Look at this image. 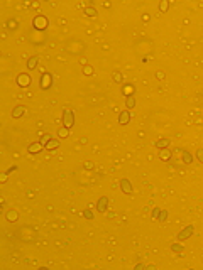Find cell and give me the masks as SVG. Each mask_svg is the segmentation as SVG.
Masks as SVG:
<instances>
[{
    "label": "cell",
    "mask_w": 203,
    "mask_h": 270,
    "mask_svg": "<svg viewBox=\"0 0 203 270\" xmlns=\"http://www.w3.org/2000/svg\"><path fill=\"white\" fill-rule=\"evenodd\" d=\"M63 127H66V128H71L73 125H75V113H73V110H70V108H64L63 111Z\"/></svg>",
    "instance_id": "obj_1"
},
{
    "label": "cell",
    "mask_w": 203,
    "mask_h": 270,
    "mask_svg": "<svg viewBox=\"0 0 203 270\" xmlns=\"http://www.w3.org/2000/svg\"><path fill=\"white\" fill-rule=\"evenodd\" d=\"M32 27L36 30H44L46 27H48V19L44 17V15H36V17L32 19Z\"/></svg>",
    "instance_id": "obj_2"
},
{
    "label": "cell",
    "mask_w": 203,
    "mask_h": 270,
    "mask_svg": "<svg viewBox=\"0 0 203 270\" xmlns=\"http://www.w3.org/2000/svg\"><path fill=\"white\" fill-rule=\"evenodd\" d=\"M193 225H188V226H185L181 231L178 233V241H185V240H188V238L193 235Z\"/></svg>",
    "instance_id": "obj_3"
},
{
    "label": "cell",
    "mask_w": 203,
    "mask_h": 270,
    "mask_svg": "<svg viewBox=\"0 0 203 270\" xmlns=\"http://www.w3.org/2000/svg\"><path fill=\"white\" fill-rule=\"evenodd\" d=\"M51 84H53V76L49 74V73H44V74L41 76L39 88L41 90H48V88H51Z\"/></svg>",
    "instance_id": "obj_4"
},
{
    "label": "cell",
    "mask_w": 203,
    "mask_h": 270,
    "mask_svg": "<svg viewBox=\"0 0 203 270\" xmlns=\"http://www.w3.org/2000/svg\"><path fill=\"white\" fill-rule=\"evenodd\" d=\"M15 81H17V84H19L21 88H27L32 79H30V76L27 74V73H21V74L17 76V79H15Z\"/></svg>",
    "instance_id": "obj_5"
},
{
    "label": "cell",
    "mask_w": 203,
    "mask_h": 270,
    "mask_svg": "<svg viewBox=\"0 0 203 270\" xmlns=\"http://www.w3.org/2000/svg\"><path fill=\"white\" fill-rule=\"evenodd\" d=\"M107 209H108V198H107V196H102V198L98 199V203H97V211L98 213H105Z\"/></svg>",
    "instance_id": "obj_6"
},
{
    "label": "cell",
    "mask_w": 203,
    "mask_h": 270,
    "mask_svg": "<svg viewBox=\"0 0 203 270\" xmlns=\"http://www.w3.org/2000/svg\"><path fill=\"white\" fill-rule=\"evenodd\" d=\"M131 118H132L131 111L124 110V111H120V115H118V123H120V125H127V123L131 122Z\"/></svg>",
    "instance_id": "obj_7"
},
{
    "label": "cell",
    "mask_w": 203,
    "mask_h": 270,
    "mask_svg": "<svg viewBox=\"0 0 203 270\" xmlns=\"http://www.w3.org/2000/svg\"><path fill=\"white\" fill-rule=\"evenodd\" d=\"M120 189L125 192V194H132V184L129 179H120Z\"/></svg>",
    "instance_id": "obj_8"
},
{
    "label": "cell",
    "mask_w": 203,
    "mask_h": 270,
    "mask_svg": "<svg viewBox=\"0 0 203 270\" xmlns=\"http://www.w3.org/2000/svg\"><path fill=\"white\" fill-rule=\"evenodd\" d=\"M171 157H173V155H171V150L169 149H161L159 150V159L163 160V162H169Z\"/></svg>",
    "instance_id": "obj_9"
},
{
    "label": "cell",
    "mask_w": 203,
    "mask_h": 270,
    "mask_svg": "<svg viewBox=\"0 0 203 270\" xmlns=\"http://www.w3.org/2000/svg\"><path fill=\"white\" fill-rule=\"evenodd\" d=\"M24 113H25V106H24V105H19V106H15L14 110H12V117H14V118L24 117Z\"/></svg>",
    "instance_id": "obj_10"
},
{
    "label": "cell",
    "mask_w": 203,
    "mask_h": 270,
    "mask_svg": "<svg viewBox=\"0 0 203 270\" xmlns=\"http://www.w3.org/2000/svg\"><path fill=\"white\" fill-rule=\"evenodd\" d=\"M169 144H171L169 138H161V140L154 142V147L156 149H168V147H169Z\"/></svg>",
    "instance_id": "obj_11"
},
{
    "label": "cell",
    "mask_w": 203,
    "mask_h": 270,
    "mask_svg": "<svg viewBox=\"0 0 203 270\" xmlns=\"http://www.w3.org/2000/svg\"><path fill=\"white\" fill-rule=\"evenodd\" d=\"M44 147H43V145H41V142H34V144H30L29 145V152L30 154H37V152H41V150H43Z\"/></svg>",
    "instance_id": "obj_12"
},
{
    "label": "cell",
    "mask_w": 203,
    "mask_h": 270,
    "mask_svg": "<svg viewBox=\"0 0 203 270\" xmlns=\"http://www.w3.org/2000/svg\"><path fill=\"white\" fill-rule=\"evenodd\" d=\"M37 63H39V57L37 56H32L27 59V69H36L37 68Z\"/></svg>",
    "instance_id": "obj_13"
},
{
    "label": "cell",
    "mask_w": 203,
    "mask_h": 270,
    "mask_svg": "<svg viewBox=\"0 0 203 270\" xmlns=\"http://www.w3.org/2000/svg\"><path fill=\"white\" fill-rule=\"evenodd\" d=\"M181 159H183L185 164H191V162H193V155H191L188 150H181Z\"/></svg>",
    "instance_id": "obj_14"
},
{
    "label": "cell",
    "mask_w": 203,
    "mask_h": 270,
    "mask_svg": "<svg viewBox=\"0 0 203 270\" xmlns=\"http://www.w3.org/2000/svg\"><path fill=\"white\" fill-rule=\"evenodd\" d=\"M58 147H59V142L56 140V138H51V140H49L48 144H46V147H44V149H48V150H56Z\"/></svg>",
    "instance_id": "obj_15"
},
{
    "label": "cell",
    "mask_w": 203,
    "mask_h": 270,
    "mask_svg": "<svg viewBox=\"0 0 203 270\" xmlns=\"http://www.w3.org/2000/svg\"><path fill=\"white\" fill-rule=\"evenodd\" d=\"M125 106H127V108H134V106H136V96H134V95H127V98H125Z\"/></svg>",
    "instance_id": "obj_16"
},
{
    "label": "cell",
    "mask_w": 203,
    "mask_h": 270,
    "mask_svg": "<svg viewBox=\"0 0 203 270\" xmlns=\"http://www.w3.org/2000/svg\"><path fill=\"white\" fill-rule=\"evenodd\" d=\"M112 79L115 81V83H122V81H124V76H122L120 71H113L112 73Z\"/></svg>",
    "instance_id": "obj_17"
},
{
    "label": "cell",
    "mask_w": 203,
    "mask_h": 270,
    "mask_svg": "<svg viewBox=\"0 0 203 270\" xmlns=\"http://www.w3.org/2000/svg\"><path fill=\"white\" fill-rule=\"evenodd\" d=\"M85 15L86 17H97V9H95V7H86Z\"/></svg>",
    "instance_id": "obj_18"
},
{
    "label": "cell",
    "mask_w": 203,
    "mask_h": 270,
    "mask_svg": "<svg viewBox=\"0 0 203 270\" xmlns=\"http://www.w3.org/2000/svg\"><path fill=\"white\" fill-rule=\"evenodd\" d=\"M51 138H53V135L51 133H43V137H41V145H43V147H46V144H48V142L49 140H51Z\"/></svg>",
    "instance_id": "obj_19"
},
{
    "label": "cell",
    "mask_w": 203,
    "mask_h": 270,
    "mask_svg": "<svg viewBox=\"0 0 203 270\" xmlns=\"http://www.w3.org/2000/svg\"><path fill=\"white\" fill-rule=\"evenodd\" d=\"M58 135H59V138H66L68 135H70V128H66V127L59 128V130H58Z\"/></svg>",
    "instance_id": "obj_20"
},
{
    "label": "cell",
    "mask_w": 203,
    "mask_h": 270,
    "mask_svg": "<svg viewBox=\"0 0 203 270\" xmlns=\"http://www.w3.org/2000/svg\"><path fill=\"white\" fill-rule=\"evenodd\" d=\"M168 9H169V2H168V0L159 2V10H161V12H168Z\"/></svg>",
    "instance_id": "obj_21"
},
{
    "label": "cell",
    "mask_w": 203,
    "mask_h": 270,
    "mask_svg": "<svg viewBox=\"0 0 203 270\" xmlns=\"http://www.w3.org/2000/svg\"><path fill=\"white\" fill-rule=\"evenodd\" d=\"M17 218H19V214L15 211H9L7 213V221H17Z\"/></svg>",
    "instance_id": "obj_22"
},
{
    "label": "cell",
    "mask_w": 203,
    "mask_h": 270,
    "mask_svg": "<svg viewBox=\"0 0 203 270\" xmlns=\"http://www.w3.org/2000/svg\"><path fill=\"white\" fill-rule=\"evenodd\" d=\"M83 74H85V76H91V74H93V68H91L90 64L83 66Z\"/></svg>",
    "instance_id": "obj_23"
},
{
    "label": "cell",
    "mask_w": 203,
    "mask_h": 270,
    "mask_svg": "<svg viewBox=\"0 0 203 270\" xmlns=\"http://www.w3.org/2000/svg\"><path fill=\"white\" fill-rule=\"evenodd\" d=\"M171 250H173V252H179V253H181L183 252V246L178 245V243H173V245H171Z\"/></svg>",
    "instance_id": "obj_24"
},
{
    "label": "cell",
    "mask_w": 203,
    "mask_h": 270,
    "mask_svg": "<svg viewBox=\"0 0 203 270\" xmlns=\"http://www.w3.org/2000/svg\"><path fill=\"white\" fill-rule=\"evenodd\" d=\"M196 159H198V162L203 164V149H196Z\"/></svg>",
    "instance_id": "obj_25"
},
{
    "label": "cell",
    "mask_w": 203,
    "mask_h": 270,
    "mask_svg": "<svg viewBox=\"0 0 203 270\" xmlns=\"http://www.w3.org/2000/svg\"><path fill=\"white\" fill-rule=\"evenodd\" d=\"M83 216H85L86 219H91V218H93V211H91V209H85V211H83Z\"/></svg>",
    "instance_id": "obj_26"
},
{
    "label": "cell",
    "mask_w": 203,
    "mask_h": 270,
    "mask_svg": "<svg viewBox=\"0 0 203 270\" xmlns=\"http://www.w3.org/2000/svg\"><path fill=\"white\" fill-rule=\"evenodd\" d=\"M159 219H161V221H166V219H168V211H166V209H163V211H161Z\"/></svg>",
    "instance_id": "obj_27"
},
{
    "label": "cell",
    "mask_w": 203,
    "mask_h": 270,
    "mask_svg": "<svg viewBox=\"0 0 203 270\" xmlns=\"http://www.w3.org/2000/svg\"><path fill=\"white\" fill-rule=\"evenodd\" d=\"M156 78H158L159 81H164V78H166V74H164L163 71H156Z\"/></svg>",
    "instance_id": "obj_28"
},
{
    "label": "cell",
    "mask_w": 203,
    "mask_h": 270,
    "mask_svg": "<svg viewBox=\"0 0 203 270\" xmlns=\"http://www.w3.org/2000/svg\"><path fill=\"white\" fill-rule=\"evenodd\" d=\"M7 27H9V29H15V27H17V20H9L7 22Z\"/></svg>",
    "instance_id": "obj_29"
},
{
    "label": "cell",
    "mask_w": 203,
    "mask_h": 270,
    "mask_svg": "<svg viewBox=\"0 0 203 270\" xmlns=\"http://www.w3.org/2000/svg\"><path fill=\"white\" fill-rule=\"evenodd\" d=\"M159 214H161V209H159V208H156V209L152 211V218H159Z\"/></svg>",
    "instance_id": "obj_30"
},
{
    "label": "cell",
    "mask_w": 203,
    "mask_h": 270,
    "mask_svg": "<svg viewBox=\"0 0 203 270\" xmlns=\"http://www.w3.org/2000/svg\"><path fill=\"white\" fill-rule=\"evenodd\" d=\"M15 171H17V165H12V167H10V169H9V171H7V172H5V174H7V176H9V174H10V172H15Z\"/></svg>",
    "instance_id": "obj_31"
},
{
    "label": "cell",
    "mask_w": 203,
    "mask_h": 270,
    "mask_svg": "<svg viewBox=\"0 0 203 270\" xmlns=\"http://www.w3.org/2000/svg\"><path fill=\"white\" fill-rule=\"evenodd\" d=\"M85 169H93V164H91L90 160H88V162H85Z\"/></svg>",
    "instance_id": "obj_32"
}]
</instances>
